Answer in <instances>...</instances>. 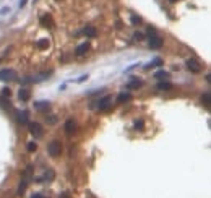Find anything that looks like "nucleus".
<instances>
[{
    "label": "nucleus",
    "mask_w": 211,
    "mask_h": 198,
    "mask_svg": "<svg viewBox=\"0 0 211 198\" xmlns=\"http://www.w3.org/2000/svg\"><path fill=\"white\" fill-rule=\"evenodd\" d=\"M36 46H37V49H41V50H44V49H49V39H39L36 42Z\"/></svg>",
    "instance_id": "nucleus-18"
},
{
    "label": "nucleus",
    "mask_w": 211,
    "mask_h": 198,
    "mask_svg": "<svg viewBox=\"0 0 211 198\" xmlns=\"http://www.w3.org/2000/svg\"><path fill=\"white\" fill-rule=\"evenodd\" d=\"M15 115H16V120H18L20 123H28V110H15Z\"/></svg>",
    "instance_id": "nucleus-6"
},
{
    "label": "nucleus",
    "mask_w": 211,
    "mask_h": 198,
    "mask_svg": "<svg viewBox=\"0 0 211 198\" xmlns=\"http://www.w3.org/2000/svg\"><path fill=\"white\" fill-rule=\"evenodd\" d=\"M185 65H187V68H188L192 73H202V70H203L202 64H200L198 60H195V58H188Z\"/></svg>",
    "instance_id": "nucleus-3"
},
{
    "label": "nucleus",
    "mask_w": 211,
    "mask_h": 198,
    "mask_svg": "<svg viewBox=\"0 0 211 198\" xmlns=\"http://www.w3.org/2000/svg\"><path fill=\"white\" fill-rule=\"evenodd\" d=\"M28 180H25L23 179L21 182H20V185H18V195H23V193H25V190H26V187H28Z\"/></svg>",
    "instance_id": "nucleus-20"
},
{
    "label": "nucleus",
    "mask_w": 211,
    "mask_h": 198,
    "mask_svg": "<svg viewBox=\"0 0 211 198\" xmlns=\"http://www.w3.org/2000/svg\"><path fill=\"white\" fill-rule=\"evenodd\" d=\"M202 102L205 104V107L206 109H210V93L206 91L205 94H203V98H202Z\"/></svg>",
    "instance_id": "nucleus-23"
},
{
    "label": "nucleus",
    "mask_w": 211,
    "mask_h": 198,
    "mask_svg": "<svg viewBox=\"0 0 211 198\" xmlns=\"http://www.w3.org/2000/svg\"><path fill=\"white\" fill-rule=\"evenodd\" d=\"M0 106H2L3 109H12V104H10L8 98H0Z\"/></svg>",
    "instance_id": "nucleus-21"
},
{
    "label": "nucleus",
    "mask_w": 211,
    "mask_h": 198,
    "mask_svg": "<svg viewBox=\"0 0 211 198\" xmlns=\"http://www.w3.org/2000/svg\"><path fill=\"white\" fill-rule=\"evenodd\" d=\"M75 128H77V123H75L72 119L65 122V132H67V133H73V132H75Z\"/></svg>",
    "instance_id": "nucleus-17"
},
{
    "label": "nucleus",
    "mask_w": 211,
    "mask_h": 198,
    "mask_svg": "<svg viewBox=\"0 0 211 198\" xmlns=\"http://www.w3.org/2000/svg\"><path fill=\"white\" fill-rule=\"evenodd\" d=\"M47 122H49V123H55V122H57V119H55V115H50L49 119H47Z\"/></svg>",
    "instance_id": "nucleus-29"
},
{
    "label": "nucleus",
    "mask_w": 211,
    "mask_h": 198,
    "mask_svg": "<svg viewBox=\"0 0 211 198\" xmlns=\"http://www.w3.org/2000/svg\"><path fill=\"white\" fill-rule=\"evenodd\" d=\"M162 44H164V39L161 36H156V34H151L150 36V47L151 49H161Z\"/></svg>",
    "instance_id": "nucleus-5"
},
{
    "label": "nucleus",
    "mask_w": 211,
    "mask_h": 198,
    "mask_svg": "<svg viewBox=\"0 0 211 198\" xmlns=\"http://www.w3.org/2000/svg\"><path fill=\"white\" fill-rule=\"evenodd\" d=\"M10 96H12L10 88H3V89H2V98H8V99H10Z\"/></svg>",
    "instance_id": "nucleus-26"
},
{
    "label": "nucleus",
    "mask_w": 211,
    "mask_h": 198,
    "mask_svg": "<svg viewBox=\"0 0 211 198\" xmlns=\"http://www.w3.org/2000/svg\"><path fill=\"white\" fill-rule=\"evenodd\" d=\"M88 50H89V44L83 42V44H80V46L77 47V50H75V52H77V55H85Z\"/></svg>",
    "instance_id": "nucleus-13"
},
{
    "label": "nucleus",
    "mask_w": 211,
    "mask_h": 198,
    "mask_svg": "<svg viewBox=\"0 0 211 198\" xmlns=\"http://www.w3.org/2000/svg\"><path fill=\"white\" fill-rule=\"evenodd\" d=\"M133 39L140 42V41H143V39H145V34H143V33H140V31H137V33L133 34Z\"/></svg>",
    "instance_id": "nucleus-25"
},
{
    "label": "nucleus",
    "mask_w": 211,
    "mask_h": 198,
    "mask_svg": "<svg viewBox=\"0 0 211 198\" xmlns=\"http://www.w3.org/2000/svg\"><path fill=\"white\" fill-rule=\"evenodd\" d=\"M169 2H172V3H175V2H177V0H169Z\"/></svg>",
    "instance_id": "nucleus-33"
},
{
    "label": "nucleus",
    "mask_w": 211,
    "mask_h": 198,
    "mask_svg": "<svg viewBox=\"0 0 211 198\" xmlns=\"http://www.w3.org/2000/svg\"><path fill=\"white\" fill-rule=\"evenodd\" d=\"M130 21H132V25H133V26H138V25H141V21H143V20H141L140 16H137V15H132Z\"/></svg>",
    "instance_id": "nucleus-24"
},
{
    "label": "nucleus",
    "mask_w": 211,
    "mask_h": 198,
    "mask_svg": "<svg viewBox=\"0 0 211 198\" xmlns=\"http://www.w3.org/2000/svg\"><path fill=\"white\" fill-rule=\"evenodd\" d=\"M57 2H60V0H57Z\"/></svg>",
    "instance_id": "nucleus-34"
},
{
    "label": "nucleus",
    "mask_w": 211,
    "mask_h": 198,
    "mask_svg": "<svg viewBox=\"0 0 211 198\" xmlns=\"http://www.w3.org/2000/svg\"><path fill=\"white\" fill-rule=\"evenodd\" d=\"M110 102H112V98H110V96H106V98H102V99H101V101H99V102H98V107H99V110H104V109H107Z\"/></svg>",
    "instance_id": "nucleus-9"
},
{
    "label": "nucleus",
    "mask_w": 211,
    "mask_h": 198,
    "mask_svg": "<svg viewBox=\"0 0 211 198\" xmlns=\"http://www.w3.org/2000/svg\"><path fill=\"white\" fill-rule=\"evenodd\" d=\"M26 5V0H21V2H20V7H25Z\"/></svg>",
    "instance_id": "nucleus-32"
},
{
    "label": "nucleus",
    "mask_w": 211,
    "mask_h": 198,
    "mask_svg": "<svg viewBox=\"0 0 211 198\" xmlns=\"http://www.w3.org/2000/svg\"><path fill=\"white\" fill-rule=\"evenodd\" d=\"M29 133L33 135L36 140H39V138H42L44 137V130H42V127H41V123H37V122H31L29 123Z\"/></svg>",
    "instance_id": "nucleus-2"
},
{
    "label": "nucleus",
    "mask_w": 211,
    "mask_h": 198,
    "mask_svg": "<svg viewBox=\"0 0 211 198\" xmlns=\"http://www.w3.org/2000/svg\"><path fill=\"white\" fill-rule=\"evenodd\" d=\"M31 198H47V197H46V195H41V193H34Z\"/></svg>",
    "instance_id": "nucleus-31"
},
{
    "label": "nucleus",
    "mask_w": 211,
    "mask_h": 198,
    "mask_svg": "<svg viewBox=\"0 0 211 198\" xmlns=\"http://www.w3.org/2000/svg\"><path fill=\"white\" fill-rule=\"evenodd\" d=\"M34 107H36L37 110H49L50 104L46 102V101H39V102H34Z\"/></svg>",
    "instance_id": "nucleus-16"
},
{
    "label": "nucleus",
    "mask_w": 211,
    "mask_h": 198,
    "mask_svg": "<svg viewBox=\"0 0 211 198\" xmlns=\"http://www.w3.org/2000/svg\"><path fill=\"white\" fill-rule=\"evenodd\" d=\"M141 86H143V81L138 80V78H132L127 83V89H138V88H141Z\"/></svg>",
    "instance_id": "nucleus-7"
},
{
    "label": "nucleus",
    "mask_w": 211,
    "mask_h": 198,
    "mask_svg": "<svg viewBox=\"0 0 211 198\" xmlns=\"http://www.w3.org/2000/svg\"><path fill=\"white\" fill-rule=\"evenodd\" d=\"M143 127H145V123L141 122V120H137V122H135V128H137V130H143Z\"/></svg>",
    "instance_id": "nucleus-28"
},
{
    "label": "nucleus",
    "mask_w": 211,
    "mask_h": 198,
    "mask_svg": "<svg viewBox=\"0 0 211 198\" xmlns=\"http://www.w3.org/2000/svg\"><path fill=\"white\" fill-rule=\"evenodd\" d=\"M16 78V72L10 70V68H5V70H0V80L2 81H13Z\"/></svg>",
    "instance_id": "nucleus-4"
},
{
    "label": "nucleus",
    "mask_w": 211,
    "mask_h": 198,
    "mask_svg": "<svg viewBox=\"0 0 211 198\" xmlns=\"http://www.w3.org/2000/svg\"><path fill=\"white\" fill-rule=\"evenodd\" d=\"M85 34H86V37H91V39H94V37L98 36V31H96L93 26H86V28H85Z\"/></svg>",
    "instance_id": "nucleus-15"
},
{
    "label": "nucleus",
    "mask_w": 211,
    "mask_h": 198,
    "mask_svg": "<svg viewBox=\"0 0 211 198\" xmlns=\"http://www.w3.org/2000/svg\"><path fill=\"white\" fill-rule=\"evenodd\" d=\"M154 78H158V80H164V78H169V73L167 72H164V70H159L154 73Z\"/></svg>",
    "instance_id": "nucleus-22"
},
{
    "label": "nucleus",
    "mask_w": 211,
    "mask_h": 198,
    "mask_svg": "<svg viewBox=\"0 0 211 198\" xmlns=\"http://www.w3.org/2000/svg\"><path fill=\"white\" fill-rule=\"evenodd\" d=\"M47 151H49V154L52 156V158H58V156H60V153H62V143L58 140H54L52 143H49Z\"/></svg>",
    "instance_id": "nucleus-1"
},
{
    "label": "nucleus",
    "mask_w": 211,
    "mask_h": 198,
    "mask_svg": "<svg viewBox=\"0 0 211 198\" xmlns=\"http://www.w3.org/2000/svg\"><path fill=\"white\" fill-rule=\"evenodd\" d=\"M54 177H55V172L52 171V169H47V171L44 172V175L41 177V179H37V180H39V182H42V180H47V182H49V180H54Z\"/></svg>",
    "instance_id": "nucleus-12"
},
{
    "label": "nucleus",
    "mask_w": 211,
    "mask_h": 198,
    "mask_svg": "<svg viewBox=\"0 0 211 198\" xmlns=\"http://www.w3.org/2000/svg\"><path fill=\"white\" fill-rule=\"evenodd\" d=\"M161 65H162V60H161V58H154L151 64L145 65V68H146V70H150V68H153V67H161Z\"/></svg>",
    "instance_id": "nucleus-19"
},
{
    "label": "nucleus",
    "mask_w": 211,
    "mask_h": 198,
    "mask_svg": "<svg viewBox=\"0 0 211 198\" xmlns=\"http://www.w3.org/2000/svg\"><path fill=\"white\" fill-rule=\"evenodd\" d=\"M18 98H20V101H29L31 99V91H29V89H26V88L20 89Z\"/></svg>",
    "instance_id": "nucleus-11"
},
{
    "label": "nucleus",
    "mask_w": 211,
    "mask_h": 198,
    "mask_svg": "<svg viewBox=\"0 0 211 198\" xmlns=\"http://www.w3.org/2000/svg\"><path fill=\"white\" fill-rule=\"evenodd\" d=\"M41 25H42L44 28H54L52 16H50V15H44V16H41Z\"/></svg>",
    "instance_id": "nucleus-8"
},
{
    "label": "nucleus",
    "mask_w": 211,
    "mask_h": 198,
    "mask_svg": "<svg viewBox=\"0 0 211 198\" xmlns=\"http://www.w3.org/2000/svg\"><path fill=\"white\" fill-rule=\"evenodd\" d=\"M132 99V96H130V93H120L119 96H117V104H123L127 102V101Z\"/></svg>",
    "instance_id": "nucleus-14"
},
{
    "label": "nucleus",
    "mask_w": 211,
    "mask_h": 198,
    "mask_svg": "<svg viewBox=\"0 0 211 198\" xmlns=\"http://www.w3.org/2000/svg\"><path fill=\"white\" fill-rule=\"evenodd\" d=\"M174 88V85L169 81H159L158 83V89L159 91H171V89Z\"/></svg>",
    "instance_id": "nucleus-10"
},
{
    "label": "nucleus",
    "mask_w": 211,
    "mask_h": 198,
    "mask_svg": "<svg viewBox=\"0 0 211 198\" xmlns=\"http://www.w3.org/2000/svg\"><path fill=\"white\" fill-rule=\"evenodd\" d=\"M58 198H72V197H70V193H68V192H64V193H60V197H58Z\"/></svg>",
    "instance_id": "nucleus-30"
},
{
    "label": "nucleus",
    "mask_w": 211,
    "mask_h": 198,
    "mask_svg": "<svg viewBox=\"0 0 211 198\" xmlns=\"http://www.w3.org/2000/svg\"><path fill=\"white\" fill-rule=\"evenodd\" d=\"M36 149H37V145L34 143V141H31V143H28V151H31V153H33V151H36Z\"/></svg>",
    "instance_id": "nucleus-27"
}]
</instances>
